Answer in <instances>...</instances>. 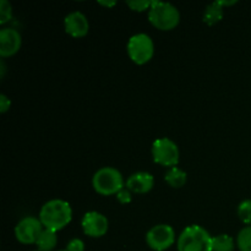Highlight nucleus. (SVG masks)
Segmentation results:
<instances>
[{
	"instance_id": "nucleus-1",
	"label": "nucleus",
	"mask_w": 251,
	"mask_h": 251,
	"mask_svg": "<svg viewBox=\"0 0 251 251\" xmlns=\"http://www.w3.org/2000/svg\"><path fill=\"white\" fill-rule=\"evenodd\" d=\"M73 220V210L70 203L64 200L54 199L44 203L39 212V221L44 228L51 230L64 229Z\"/></svg>"
},
{
	"instance_id": "nucleus-2",
	"label": "nucleus",
	"mask_w": 251,
	"mask_h": 251,
	"mask_svg": "<svg viewBox=\"0 0 251 251\" xmlns=\"http://www.w3.org/2000/svg\"><path fill=\"white\" fill-rule=\"evenodd\" d=\"M212 238L201 226H189L178 238V251H212Z\"/></svg>"
},
{
	"instance_id": "nucleus-3",
	"label": "nucleus",
	"mask_w": 251,
	"mask_h": 251,
	"mask_svg": "<svg viewBox=\"0 0 251 251\" xmlns=\"http://www.w3.org/2000/svg\"><path fill=\"white\" fill-rule=\"evenodd\" d=\"M149 20L157 29L171 31L179 25L180 14L174 5L153 0L149 10Z\"/></svg>"
},
{
	"instance_id": "nucleus-4",
	"label": "nucleus",
	"mask_w": 251,
	"mask_h": 251,
	"mask_svg": "<svg viewBox=\"0 0 251 251\" xmlns=\"http://www.w3.org/2000/svg\"><path fill=\"white\" fill-rule=\"evenodd\" d=\"M92 185L96 193L100 195H117L122 189H124V179L118 169L113 167H103L93 176Z\"/></svg>"
},
{
	"instance_id": "nucleus-5",
	"label": "nucleus",
	"mask_w": 251,
	"mask_h": 251,
	"mask_svg": "<svg viewBox=\"0 0 251 251\" xmlns=\"http://www.w3.org/2000/svg\"><path fill=\"white\" fill-rule=\"evenodd\" d=\"M154 53L153 41L149 34H134L127 42V54L130 59L137 65H144L149 63Z\"/></svg>"
},
{
	"instance_id": "nucleus-6",
	"label": "nucleus",
	"mask_w": 251,
	"mask_h": 251,
	"mask_svg": "<svg viewBox=\"0 0 251 251\" xmlns=\"http://www.w3.org/2000/svg\"><path fill=\"white\" fill-rule=\"evenodd\" d=\"M152 157L156 163L163 167H176L179 163V147L173 140L168 137H162L156 140L152 145Z\"/></svg>"
},
{
	"instance_id": "nucleus-7",
	"label": "nucleus",
	"mask_w": 251,
	"mask_h": 251,
	"mask_svg": "<svg viewBox=\"0 0 251 251\" xmlns=\"http://www.w3.org/2000/svg\"><path fill=\"white\" fill-rule=\"evenodd\" d=\"M147 245L154 251H164L176 242V232L168 225H157L147 232Z\"/></svg>"
},
{
	"instance_id": "nucleus-8",
	"label": "nucleus",
	"mask_w": 251,
	"mask_h": 251,
	"mask_svg": "<svg viewBox=\"0 0 251 251\" xmlns=\"http://www.w3.org/2000/svg\"><path fill=\"white\" fill-rule=\"evenodd\" d=\"M44 229L43 225L36 217H25L15 227V237L21 244H36L37 239Z\"/></svg>"
},
{
	"instance_id": "nucleus-9",
	"label": "nucleus",
	"mask_w": 251,
	"mask_h": 251,
	"mask_svg": "<svg viewBox=\"0 0 251 251\" xmlns=\"http://www.w3.org/2000/svg\"><path fill=\"white\" fill-rule=\"evenodd\" d=\"M82 230L86 235L91 238H100L105 235L109 228V222L104 215L96 211L87 212L81 221Z\"/></svg>"
},
{
	"instance_id": "nucleus-10",
	"label": "nucleus",
	"mask_w": 251,
	"mask_h": 251,
	"mask_svg": "<svg viewBox=\"0 0 251 251\" xmlns=\"http://www.w3.org/2000/svg\"><path fill=\"white\" fill-rule=\"evenodd\" d=\"M21 34L14 28H2L0 31V55L2 58L12 56L21 48Z\"/></svg>"
},
{
	"instance_id": "nucleus-11",
	"label": "nucleus",
	"mask_w": 251,
	"mask_h": 251,
	"mask_svg": "<svg viewBox=\"0 0 251 251\" xmlns=\"http://www.w3.org/2000/svg\"><path fill=\"white\" fill-rule=\"evenodd\" d=\"M64 26H65L66 33L75 37V38L85 37L88 33V29H90L87 17L80 11L70 12L64 20Z\"/></svg>"
},
{
	"instance_id": "nucleus-12",
	"label": "nucleus",
	"mask_w": 251,
	"mask_h": 251,
	"mask_svg": "<svg viewBox=\"0 0 251 251\" xmlns=\"http://www.w3.org/2000/svg\"><path fill=\"white\" fill-rule=\"evenodd\" d=\"M154 185V178L146 172H139L129 176L126 180V188L136 194H146L152 190Z\"/></svg>"
},
{
	"instance_id": "nucleus-13",
	"label": "nucleus",
	"mask_w": 251,
	"mask_h": 251,
	"mask_svg": "<svg viewBox=\"0 0 251 251\" xmlns=\"http://www.w3.org/2000/svg\"><path fill=\"white\" fill-rule=\"evenodd\" d=\"M56 243H58V235L55 230L44 228L37 239L36 245L39 251H51L56 247Z\"/></svg>"
},
{
	"instance_id": "nucleus-14",
	"label": "nucleus",
	"mask_w": 251,
	"mask_h": 251,
	"mask_svg": "<svg viewBox=\"0 0 251 251\" xmlns=\"http://www.w3.org/2000/svg\"><path fill=\"white\" fill-rule=\"evenodd\" d=\"M223 19V5L222 1H215L206 7L203 12V22L210 26L218 24Z\"/></svg>"
},
{
	"instance_id": "nucleus-15",
	"label": "nucleus",
	"mask_w": 251,
	"mask_h": 251,
	"mask_svg": "<svg viewBox=\"0 0 251 251\" xmlns=\"http://www.w3.org/2000/svg\"><path fill=\"white\" fill-rule=\"evenodd\" d=\"M164 180L172 186V188L179 189L181 186L185 185L186 180H188V176L184 171H181L178 167H173V168L169 169L167 172L166 176H164Z\"/></svg>"
},
{
	"instance_id": "nucleus-16",
	"label": "nucleus",
	"mask_w": 251,
	"mask_h": 251,
	"mask_svg": "<svg viewBox=\"0 0 251 251\" xmlns=\"http://www.w3.org/2000/svg\"><path fill=\"white\" fill-rule=\"evenodd\" d=\"M234 240L228 234H220L212 238V251H233Z\"/></svg>"
},
{
	"instance_id": "nucleus-17",
	"label": "nucleus",
	"mask_w": 251,
	"mask_h": 251,
	"mask_svg": "<svg viewBox=\"0 0 251 251\" xmlns=\"http://www.w3.org/2000/svg\"><path fill=\"white\" fill-rule=\"evenodd\" d=\"M237 245L240 251H251V226L240 230L237 238Z\"/></svg>"
},
{
	"instance_id": "nucleus-18",
	"label": "nucleus",
	"mask_w": 251,
	"mask_h": 251,
	"mask_svg": "<svg viewBox=\"0 0 251 251\" xmlns=\"http://www.w3.org/2000/svg\"><path fill=\"white\" fill-rule=\"evenodd\" d=\"M238 216L243 223L251 226V200H244L239 203Z\"/></svg>"
},
{
	"instance_id": "nucleus-19",
	"label": "nucleus",
	"mask_w": 251,
	"mask_h": 251,
	"mask_svg": "<svg viewBox=\"0 0 251 251\" xmlns=\"http://www.w3.org/2000/svg\"><path fill=\"white\" fill-rule=\"evenodd\" d=\"M12 17V7L9 1L1 0L0 1V24H5Z\"/></svg>"
},
{
	"instance_id": "nucleus-20",
	"label": "nucleus",
	"mask_w": 251,
	"mask_h": 251,
	"mask_svg": "<svg viewBox=\"0 0 251 251\" xmlns=\"http://www.w3.org/2000/svg\"><path fill=\"white\" fill-rule=\"evenodd\" d=\"M152 1H146V0H131V1H126V5L132 10V11H146L151 7Z\"/></svg>"
},
{
	"instance_id": "nucleus-21",
	"label": "nucleus",
	"mask_w": 251,
	"mask_h": 251,
	"mask_svg": "<svg viewBox=\"0 0 251 251\" xmlns=\"http://www.w3.org/2000/svg\"><path fill=\"white\" fill-rule=\"evenodd\" d=\"M65 250L66 251H83L85 250V244H83V242L81 239L75 238V239H71L70 242L68 243Z\"/></svg>"
},
{
	"instance_id": "nucleus-22",
	"label": "nucleus",
	"mask_w": 251,
	"mask_h": 251,
	"mask_svg": "<svg viewBox=\"0 0 251 251\" xmlns=\"http://www.w3.org/2000/svg\"><path fill=\"white\" fill-rule=\"evenodd\" d=\"M117 199L120 203H129L131 201V191L129 189H122L117 194Z\"/></svg>"
},
{
	"instance_id": "nucleus-23",
	"label": "nucleus",
	"mask_w": 251,
	"mask_h": 251,
	"mask_svg": "<svg viewBox=\"0 0 251 251\" xmlns=\"http://www.w3.org/2000/svg\"><path fill=\"white\" fill-rule=\"evenodd\" d=\"M10 107H11V100L5 95H0V112H7L10 109Z\"/></svg>"
},
{
	"instance_id": "nucleus-24",
	"label": "nucleus",
	"mask_w": 251,
	"mask_h": 251,
	"mask_svg": "<svg viewBox=\"0 0 251 251\" xmlns=\"http://www.w3.org/2000/svg\"><path fill=\"white\" fill-rule=\"evenodd\" d=\"M98 2H100V5H103V6H107V7H112L117 4L115 1H98Z\"/></svg>"
},
{
	"instance_id": "nucleus-25",
	"label": "nucleus",
	"mask_w": 251,
	"mask_h": 251,
	"mask_svg": "<svg viewBox=\"0 0 251 251\" xmlns=\"http://www.w3.org/2000/svg\"><path fill=\"white\" fill-rule=\"evenodd\" d=\"M4 73H5V64L1 61V77H4Z\"/></svg>"
},
{
	"instance_id": "nucleus-26",
	"label": "nucleus",
	"mask_w": 251,
	"mask_h": 251,
	"mask_svg": "<svg viewBox=\"0 0 251 251\" xmlns=\"http://www.w3.org/2000/svg\"><path fill=\"white\" fill-rule=\"evenodd\" d=\"M60 251H66V250H60Z\"/></svg>"
},
{
	"instance_id": "nucleus-27",
	"label": "nucleus",
	"mask_w": 251,
	"mask_h": 251,
	"mask_svg": "<svg viewBox=\"0 0 251 251\" xmlns=\"http://www.w3.org/2000/svg\"><path fill=\"white\" fill-rule=\"evenodd\" d=\"M37 251H39V250H37Z\"/></svg>"
}]
</instances>
